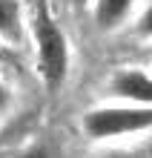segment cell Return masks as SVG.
I'll use <instances>...</instances> for the list:
<instances>
[{
	"instance_id": "obj_1",
	"label": "cell",
	"mask_w": 152,
	"mask_h": 158,
	"mask_svg": "<svg viewBox=\"0 0 152 158\" xmlns=\"http://www.w3.org/2000/svg\"><path fill=\"white\" fill-rule=\"evenodd\" d=\"M35 38H37V66H40L43 81L49 89H58L66 78V66H69V49H66V38L52 20L49 6L40 3L35 15Z\"/></svg>"
},
{
	"instance_id": "obj_2",
	"label": "cell",
	"mask_w": 152,
	"mask_h": 158,
	"mask_svg": "<svg viewBox=\"0 0 152 158\" xmlns=\"http://www.w3.org/2000/svg\"><path fill=\"white\" fill-rule=\"evenodd\" d=\"M152 127V106H121V109H95L86 112L83 129L89 138H115L126 132Z\"/></svg>"
},
{
	"instance_id": "obj_3",
	"label": "cell",
	"mask_w": 152,
	"mask_h": 158,
	"mask_svg": "<svg viewBox=\"0 0 152 158\" xmlns=\"http://www.w3.org/2000/svg\"><path fill=\"white\" fill-rule=\"evenodd\" d=\"M109 92L126 101H138V104L152 106V78L138 69H123L109 81Z\"/></svg>"
},
{
	"instance_id": "obj_4",
	"label": "cell",
	"mask_w": 152,
	"mask_h": 158,
	"mask_svg": "<svg viewBox=\"0 0 152 158\" xmlns=\"http://www.w3.org/2000/svg\"><path fill=\"white\" fill-rule=\"evenodd\" d=\"M132 0H98V12H95V20H98L101 29H112L118 26V20L129 12Z\"/></svg>"
},
{
	"instance_id": "obj_5",
	"label": "cell",
	"mask_w": 152,
	"mask_h": 158,
	"mask_svg": "<svg viewBox=\"0 0 152 158\" xmlns=\"http://www.w3.org/2000/svg\"><path fill=\"white\" fill-rule=\"evenodd\" d=\"M20 26V3L17 0H0V35L14 38Z\"/></svg>"
},
{
	"instance_id": "obj_6",
	"label": "cell",
	"mask_w": 152,
	"mask_h": 158,
	"mask_svg": "<svg viewBox=\"0 0 152 158\" xmlns=\"http://www.w3.org/2000/svg\"><path fill=\"white\" fill-rule=\"evenodd\" d=\"M20 158H49V150H46L43 144H37V147H32V150H26Z\"/></svg>"
},
{
	"instance_id": "obj_7",
	"label": "cell",
	"mask_w": 152,
	"mask_h": 158,
	"mask_svg": "<svg viewBox=\"0 0 152 158\" xmlns=\"http://www.w3.org/2000/svg\"><path fill=\"white\" fill-rule=\"evenodd\" d=\"M141 32H144V35H149V38H152V6L146 9V15L141 17Z\"/></svg>"
},
{
	"instance_id": "obj_8",
	"label": "cell",
	"mask_w": 152,
	"mask_h": 158,
	"mask_svg": "<svg viewBox=\"0 0 152 158\" xmlns=\"http://www.w3.org/2000/svg\"><path fill=\"white\" fill-rule=\"evenodd\" d=\"M6 104H9V89L0 83V109H6Z\"/></svg>"
},
{
	"instance_id": "obj_9",
	"label": "cell",
	"mask_w": 152,
	"mask_h": 158,
	"mask_svg": "<svg viewBox=\"0 0 152 158\" xmlns=\"http://www.w3.org/2000/svg\"><path fill=\"white\" fill-rule=\"evenodd\" d=\"M83 3H86V0H72V6H75V9H83Z\"/></svg>"
}]
</instances>
